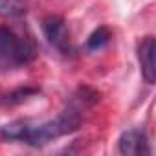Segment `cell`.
I'll return each instance as SVG.
<instances>
[{
  "instance_id": "obj_1",
  "label": "cell",
  "mask_w": 156,
  "mask_h": 156,
  "mask_svg": "<svg viewBox=\"0 0 156 156\" xmlns=\"http://www.w3.org/2000/svg\"><path fill=\"white\" fill-rule=\"evenodd\" d=\"M90 94L87 88L79 90L72 99L70 103L51 119L46 121H13L6 127L0 129V134H2L6 140H17L22 141L26 145L31 147H42L61 136H66L73 130L79 129L81 121H83V114L85 110L92 105V101L88 99Z\"/></svg>"
},
{
  "instance_id": "obj_2",
  "label": "cell",
  "mask_w": 156,
  "mask_h": 156,
  "mask_svg": "<svg viewBox=\"0 0 156 156\" xmlns=\"http://www.w3.org/2000/svg\"><path fill=\"white\" fill-rule=\"evenodd\" d=\"M35 57L33 46L8 28H0V70H17L28 66Z\"/></svg>"
},
{
  "instance_id": "obj_3",
  "label": "cell",
  "mask_w": 156,
  "mask_h": 156,
  "mask_svg": "<svg viewBox=\"0 0 156 156\" xmlns=\"http://www.w3.org/2000/svg\"><path fill=\"white\" fill-rule=\"evenodd\" d=\"M42 31L44 37L48 39L50 46H53L57 51L61 53H70L72 51V41H70V31L66 22L57 17V15H50L42 20Z\"/></svg>"
},
{
  "instance_id": "obj_4",
  "label": "cell",
  "mask_w": 156,
  "mask_h": 156,
  "mask_svg": "<svg viewBox=\"0 0 156 156\" xmlns=\"http://www.w3.org/2000/svg\"><path fill=\"white\" fill-rule=\"evenodd\" d=\"M118 151L119 154L125 156H140V154H149V140L147 134L141 129H130L125 130L119 140H118Z\"/></svg>"
},
{
  "instance_id": "obj_5",
  "label": "cell",
  "mask_w": 156,
  "mask_h": 156,
  "mask_svg": "<svg viewBox=\"0 0 156 156\" xmlns=\"http://www.w3.org/2000/svg\"><path fill=\"white\" fill-rule=\"evenodd\" d=\"M154 53H156L154 37H151V35L143 37L140 46H138V59H140V66H141V77L145 79V83H149V85H152L154 79H156Z\"/></svg>"
},
{
  "instance_id": "obj_6",
  "label": "cell",
  "mask_w": 156,
  "mask_h": 156,
  "mask_svg": "<svg viewBox=\"0 0 156 156\" xmlns=\"http://www.w3.org/2000/svg\"><path fill=\"white\" fill-rule=\"evenodd\" d=\"M26 0H0V15L2 17H20L26 13Z\"/></svg>"
},
{
  "instance_id": "obj_7",
  "label": "cell",
  "mask_w": 156,
  "mask_h": 156,
  "mask_svg": "<svg viewBox=\"0 0 156 156\" xmlns=\"http://www.w3.org/2000/svg\"><path fill=\"white\" fill-rule=\"evenodd\" d=\"M108 41H110V31L107 30V28H99V30H96L90 37H88V48L90 50H101L105 44H108Z\"/></svg>"
}]
</instances>
